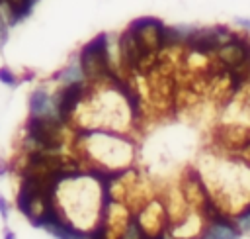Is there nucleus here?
Wrapping results in <instances>:
<instances>
[{
	"label": "nucleus",
	"instance_id": "2",
	"mask_svg": "<svg viewBox=\"0 0 250 239\" xmlns=\"http://www.w3.org/2000/svg\"><path fill=\"white\" fill-rule=\"evenodd\" d=\"M78 63H80L88 82L105 80L109 76V72L113 71L111 57H109V37H107V33H100L92 41H88L78 53Z\"/></svg>",
	"mask_w": 250,
	"mask_h": 239
},
{
	"label": "nucleus",
	"instance_id": "14",
	"mask_svg": "<svg viewBox=\"0 0 250 239\" xmlns=\"http://www.w3.org/2000/svg\"><path fill=\"white\" fill-rule=\"evenodd\" d=\"M141 239H166V233H156V235H150V233H145Z\"/></svg>",
	"mask_w": 250,
	"mask_h": 239
},
{
	"label": "nucleus",
	"instance_id": "8",
	"mask_svg": "<svg viewBox=\"0 0 250 239\" xmlns=\"http://www.w3.org/2000/svg\"><path fill=\"white\" fill-rule=\"evenodd\" d=\"M53 78L59 80V82H62V84H72V82H82V80H86L84 71H82V67H80L78 61L68 63V65H66L62 71H59Z\"/></svg>",
	"mask_w": 250,
	"mask_h": 239
},
{
	"label": "nucleus",
	"instance_id": "9",
	"mask_svg": "<svg viewBox=\"0 0 250 239\" xmlns=\"http://www.w3.org/2000/svg\"><path fill=\"white\" fill-rule=\"evenodd\" d=\"M234 221H236V227L240 229V233H250V208H244L240 210L236 215H234Z\"/></svg>",
	"mask_w": 250,
	"mask_h": 239
},
{
	"label": "nucleus",
	"instance_id": "10",
	"mask_svg": "<svg viewBox=\"0 0 250 239\" xmlns=\"http://www.w3.org/2000/svg\"><path fill=\"white\" fill-rule=\"evenodd\" d=\"M0 82L6 84V86H10V88H16V86L20 84V78L16 76V72H14L12 69L0 67Z\"/></svg>",
	"mask_w": 250,
	"mask_h": 239
},
{
	"label": "nucleus",
	"instance_id": "4",
	"mask_svg": "<svg viewBox=\"0 0 250 239\" xmlns=\"http://www.w3.org/2000/svg\"><path fill=\"white\" fill-rule=\"evenodd\" d=\"M86 92H88V80L64 84L57 92V96H55V108H57V118L62 123H70V120L74 118L78 106L84 102Z\"/></svg>",
	"mask_w": 250,
	"mask_h": 239
},
{
	"label": "nucleus",
	"instance_id": "11",
	"mask_svg": "<svg viewBox=\"0 0 250 239\" xmlns=\"http://www.w3.org/2000/svg\"><path fill=\"white\" fill-rule=\"evenodd\" d=\"M234 25L240 27L244 33H250V18H242V16H234Z\"/></svg>",
	"mask_w": 250,
	"mask_h": 239
},
{
	"label": "nucleus",
	"instance_id": "6",
	"mask_svg": "<svg viewBox=\"0 0 250 239\" xmlns=\"http://www.w3.org/2000/svg\"><path fill=\"white\" fill-rule=\"evenodd\" d=\"M29 116H57L55 98L45 88H35L29 94Z\"/></svg>",
	"mask_w": 250,
	"mask_h": 239
},
{
	"label": "nucleus",
	"instance_id": "7",
	"mask_svg": "<svg viewBox=\"0 0 250 239\" xmlns=\"http://www.w3.org/2000/svg\"><path fill=\"white\" fill-rule=\"evenodd\" d=\"M4 6H6V12H8V18H10V25L20 24L33 10V2L31 0H6Z\"/></svg>",
	"mask_w": 250,
	"mask_h": 239
},
{
	"label": "nucleus",
	"instance_id": "15",
	"mask_svg": "<svg viewBox=\"0 0 250 239\" xmlns=\"http://www.w3.org/2000/svg\"><path fill=\"white\" fill-rule=\"evenodd\" d=\"M4 239H16V233L6 227V229H4Z\"/></svg>",
	"mask_w": 250,
	"mask_h": 239
},
{
	"label": "nucleus",
	"instance_id": "1",
	"mask_svg": "<svg viewBox=\"0 0 250 239\" xmlns=\"http://www.w3.org/2000/svg\"><path fill=\"white\" fill-rule=\"evenodd\" d=\"M76 147L82 149V157L88 163V168L102 170H121L129 168L133 161V141L115 133L113 129H78Z\"/></svg>",
	"mask_w": 250,
	"mask_h": 239
},
{
	"label": "nucleus",
	"instance_id": "18",
	"mask_svg": "<svg viewBox=\"0 0 250 239\" xmlns=\"http://www.w3.org/2000/svg\"><path fill=\"white\" fill-rule=\"evenodd\" d=\"M191 239H195V237H191Z\"/></svg>",
	"mask_w": 250,
	"mask_h": 239
},
{
	"label": "nucleus",
	"instance_id": "12",
	"mask_svg": "<svg viewBox=\"0 0 250 239\" xmlns=\"http://www.w3.org/2000/svg\"><path fill=\"white\" fill-rule=\"evenodd\" d=\"M8 215H10V206H8L6 198H4V196H0V217L6 221V219H8Z\"/></svg>",
	"mask_w": 250,
	"mask_h": 239
},
{
	"label": "nucleus",
	"instance_id": "3",
	"mask_svg": "<svg viewBox=\"0 0 250 239\" xmlns=\"http://www.w3.org/2000/svg\"><path fill=\"white\" fill-rule=\"evenodd\" d=\"M62 123L57 116H29L25 123V143H31L33 149L45 151H61L64 137H62Z\"/></svg>",
	"mask_w": 250,
	"mask_h": 239
},
{
	"label": "nucleus",
	"instance_id": "5",
	"mask_svg": "<svg viewBox=\"0 0 250 239\" xmlns=\"http://www.w3.org/2000/svg\"><path fill=\"white\" fill-rule=\"evenodd\" d=\"M240 237H242V233L236 227L234 217L230 219L229 214H221L215 219L207 221L199 239H240Z\"/></svg>",
	"mask_w": 250,
	"mask_h": 239
},
{
	"label": "nucleus",
	"instance_id": "13",
	"mask_svg": "<svg viewBox=\"0 0 250 239\" xmlns=\"http://www.w3.org/2000/svg\"><path fill=\"white\" fill-rule=\"evenodd\" d=\"M6 41V22H4V18L0 16V45Z\"/></svg>",
	"mask_w": 250,
	"mask_h": 239
},
{
	"label": "nucleus",
	"instance_id": "16",
	"mask_svg": "<svg viewBox=\"0 0 250 239\" xmlns=\"http://www.w3.org/2000/svg\"><path fill=\"white\" fill-rule=\"evenodd\" d=\"M6 4V0H0V6H4Z\"/></svg>",
	"mask_w": 250,
	"mask_h": 239
},
{
	"label": "nucleus",
	"instance_id": "17",
	"mask_svg": "<svg viewBox=\"0 0 250 239\" xmlns=\"http://www.w3.org/2000/svg\"><path fill=\"white\" fill-rule=\"evenodd\" d=\"M31 2H33V4H35V2H39V0H31Z\"/></svg>",
	"mask_w": 250,
	"mask_h": 239
}]
</instances>
